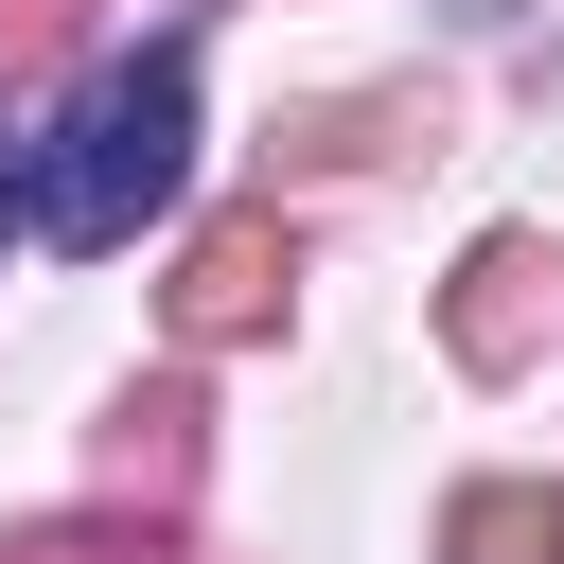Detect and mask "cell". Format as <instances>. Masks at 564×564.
<instances>
[{"label":"cell","instance_id":"3957f363","mask_svg":"<svg viewBox=\"0 0 564 564\" xmlns=\"http://www.w3.org/2000/svg\"><path fill=\"white\" fill-rule=\"evenodd\" d=\"M458 564H564V494H529V476L458 494Z\"/></svg>","mask_w":564,"mask_h":564},{"label":"cell","instance_id":"277c9868","mask_svg":"<svg viewBox=\"0 0 564 564\" xmlns=\"http://www.w3.org/2000/svg\"><path fill=\"white\" fill-rule=\"evenodd\" d=\"M0 229H18V194H0Z\"/></svg>","mask_w":564,"mask_h":564},{"label":"cell","instance_id":"7a4b0ae2","mask_svg":"<svg viewBox=\"0 0 564 564\" xmlns=\"http://www.w3.org/2000/svg\"><path fill=\"white\" fill-rule=\"evenodd\" d=\"M264 300H282V229L247 212V229H212V247H194V300H176V335H247Z\"/></svg>","mask_w":564,"mask_h":564},{"label":"cell","instance_id":"6da1fadb","mask_svg":"<svg viewBox=\"0 0 564 564\" xmlns=\"http://www.w3.org/2000/svg\"><path fill=\"white\" fill-rule=\"evenodd\" d=\"M176 176H194V53H123V70L70 88V123H53V159H35L18 212L53 247H141L176 212Z\"/></svg>","mask_w":564,"mask_h":564}]
</instances>
